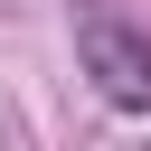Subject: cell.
<instances>
[{
	"instance_id": "cell-1",
	"label": "cell",
	"mask_w": 151,
	"mask_h": 151,
	"mask_svg": "<svg viewBox=\"0 0 151 151\" xmlns=\"http://www.w3.org/2000/svg\"><path fill=\"white\" fill-rule=\"evenodd\" d=\"M76 57H85V85L113 113H151V28L113 19V9H85L76 19Z\"/></svg>"
}]
</instances>
